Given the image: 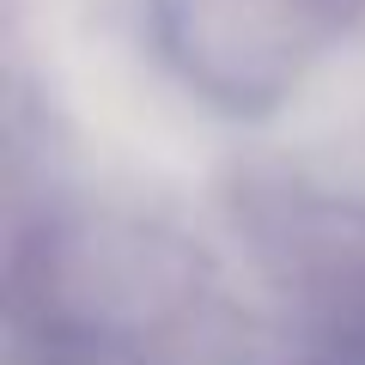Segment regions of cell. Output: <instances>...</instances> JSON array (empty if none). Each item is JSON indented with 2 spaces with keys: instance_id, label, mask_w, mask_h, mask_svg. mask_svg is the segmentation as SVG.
<instances>
[{
  "instance_id": "1",
  "label": "cell",
  "mask_w": 365,
  "mask_h": 365,
  "mask_svg": "<svg viewBox=\"0 0 365 365\" xmlns=\"http://www.w3.org/2000/svg\"><path fill=\"white\" fill-rule=\"evenodd\" d=\"M195 299V262L146 225L79 220L37 244L25 262V304L37 335H91L140 347L146 329L170 323Z\"/></svg>"
},
{
  "instance_id": "2",
  "label": "cell",
  "mask_w": 365,
  "mask_h": 365,
  "mask_svg": "<svg viewBox=\"0 0 365 365\" xmlns=\"http://www.w3.org/2000/svg\"><path fill=\"white\" fill-rule=\"evenodd\" d=\"M359 0H153V43L201 98L262 110L304 73Z\"/></svg>"
},
{
  "instance_id": "3",
  "label": "cell",
  "mask_w": 365,
  "mask_h": 365,
  "mask_svg": "<svg viewBox=\"0 0 365 365\" xmlns=\"http://www.w3.org/2000/svg\"><path fill=\"white\" fill-rule=\"evenodd\" d=\"M256 250L317 359L365 365V207L280 195L256 213Z\"/></svg>"
},
{
  "instance_id": "4",
  "label": "cell",
  "mask_w": 365,
  "mask_h": 365,
  "mask_svg": "<svg viewBox=\"0 0 365 365\" xmlns=\"http://www.w3.org/2000/svg\"><path fill=\"white\" fill-rule=\"evenodd\" d=\"M37 365H146L128 341H91V335H37Z\"/></svg>"
},
{
  "instance_id": "5",
  "label": "cell",
  "mask_w": 365,
  "mask_h": 365,
  "mask_svg": "<svg viewBox=\"0 0 365 365\" xmlns=\"http://www.w3.org/2000/svg\"><path fill=\"white\" fill-rule=\"evenodd\" d=\"M268 365H329V359H268Z\"/></svg>"
}]
</instances>
